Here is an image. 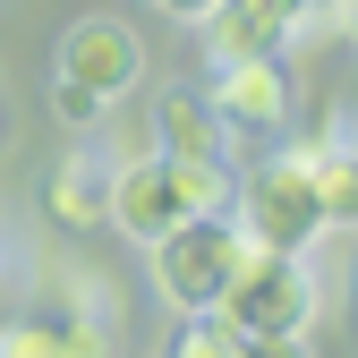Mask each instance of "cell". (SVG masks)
I'll list each match as a JSON object with an SVG mask.
<instances>
[{"instance_id": "obj_1", "label": "cell", "mask_w": 358, "mask_h": 358, "mask_svg": "<svg viewBox=\"0 0 358 358\" xmlns=\"http://www.w3.org/2000/svg\"><path fill=\"white\" fill-rule=\"evenodd\" d=\"M196 213H231V162H188V154H137L128 171H111V231L154 248L162 231H179V222Z\"/></svg>"}, {"instance_id": "obj_2", "label": "cell", "mask_w": 358, "mask_h": 358, "mask_svg": "<svg viewBox=\"0 0 358 358\" xmlns=\"http://www.w3.org/2000/svg\"><path fill=\"white\" fill-rule=\"evenodd\" d=\"M231 222L256 239V248H282V256H316L324 231H333V205L316 188V154L307 145H282L273 162H256L231 179Z\"/></svg>"}, {"instance_id": "obj_3", "label": "cell", "mask_w": 358, "mask_h": 358, "mask_svg": "<svg viewBox=\"0 0 358 358\" xmlns=\"http://www.w3.org/2000/svg\"><path fill=\"white\" fill-rule=\"evenodd\" d=\"M316 256H282V248H256L231 290H222V307H231V324L248 333V350H299L307 333H316Z\"/></svg>"}, {"instance_id": "obj_4", "label": "cell", "mask_w": 358, "mask_h": 358, "mask_svg": "<svg viewBox=\"0 0 358 358\" xmlns=\"http://www.w3.org/2000/svg\"><path fill=\"white\" fill-rule=\"evenodd\" d=\"M145 256H154V290L188 316V307H222V290H231V273L256 256V239L231 213H196V222H179V231H162Z\"/></svg>"}, {"instance_id": "obj_5", "label": "cell", "mask_w": 358, "mask_h": 358, "mask_svg": "<svg viewBox=\"0 0 358 358\" xmlns=\"http://www.w3.org/2000/svg\"><path fill=\"white\" fill-rule=\"evenodd\" d=\"M60 77L85 85L94 103L137 94V85H145V43H137V26H120V17H77V26L60 34Z\"/></svg>"}, {"instance_id": "obj_6", "label": "cell", "mask_w": 358, "mask_h": 358, "mask_svg": "<svg viewBox=\"0 0 358 358\" xmlns=\"http://www.w3.org/2000/svg\"><path fill=\"white\" fill-rule=\"evenodd\" d=\"M205 103L231 120V137H273V128L290 120V77H282V52H264V60H213Z\"/></svg>"}, {"instance_id": "obj_7", "label": "cell", "mask_w": 358, "mask_h": 358, "mask_svg": "<svg viewBox=\"0 0 358 358\" xmlns=\"http://www.w3.org/2000/svg\"><path fill=\"white\" fill-rule=\"evenodd\" d=\"M154 137L162 154H188V162H231V120L205 103V85H162L154 94Z\"/></svg>"}, {"instance_id": "obj_8", "label": "cell", "mask_w": 358, "mask_h": 358, "mask_svg": "<svg viewBox=\"0 0 358 358\" xmlns=\"http://www.w3.org/2000/svg\"><path fill=\"white\" fill-rule=\"evenodd\" d=\"M43 205H52L60 231H94V222L111 213V162H103L94 145L60 154V162H52V179H43Z\"/></svg>"}, {"instance_id": "obj_9", "label": "cell", "mask_w": 358, "mask_h": 358, "mask_svg": "<svg viewBox=\"0 0 358 358\" xmlns=\"http://www.w3.org/2000/svg\"><path fill=\"white\" fill-rule=\"evenodd\" d=\"M111 341L94 324H0V358H103Z\"/></svg>"}, {"instance_id": "obj_10", "label": "cell", "mask_w": 358, "mask_h": 358, "mask_svg": "<svg viewBox=\"0 0 358 358\" xmlns=\"http://www.w3.org/2000/svg\"><path fill=\"white\" fill-rule=\"evenodd\" d=\"M171 350H179V358H239V350H248V333L231 324V307H188Z\"/></svg>"}, {"instance_id": "obj_11", "label": "cell", "mask_w": 358, "mask_h": 358, "mask_svg": "<svg viewBox=\"0 0 358 358\" xmlns=\"http://www.w3.org/2000/svg\"><path fill=\"white\" fill-rule=\"evenodd\" d=\"M69 307H77V324H94L103 341H120V299H111V282H103V273L69 282Z\"/></svg>"}, {"instance_id": "obj_12", "label": "cell", "mask_w": 358, "mask_h": 358, "mask_svg": "<svg viewBox=\"0 0 358 358\" xmlns=\"http://www.w3.org/2000/svg\"><path fill=\"white\" fill-rule=\"evenodd\" d=\"M52 111H60V128H103L111 103H94V94H85V85H69V77H52Z\"/></svg>"}, {"instance_id": "obj_13", "label": "cell", "mask_w": 358, "mask_h": 358, "mask_svg": "<svg viewBox=\"0 0 358 358\" xmlns=\"http://www.w3.org/2000/svg\"><path fill=\"white\" fill-rule=\"evenodd\" d=\"M154 9H162L171 26H205V17H213V0H154Z\"/></svg>"}, {"instance_id": "obj_14", "label": "cell", "mask_w": 358, "mask_h": 358, "mask_svg": "<svg viewBox=\"0 0 358 358\" xmlns=\"http://www.w3.org/2000/svg\"><path fill=\"white\" fill-rule=\"evenodd\" d=\"M0 264H9V239H0Z\"/></svg>"}]
</instances>
